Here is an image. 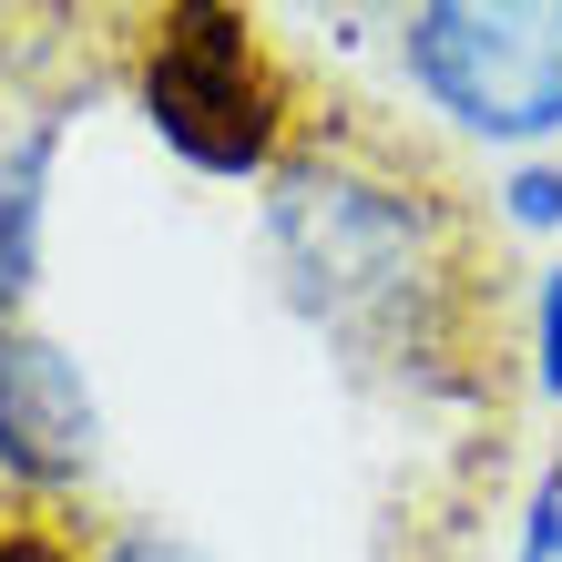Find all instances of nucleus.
I'll use <instances>...</instances> for the list:
<instances>
[{"instance_id": "obj_3", "label": "nucleus", "mask_w": 562, "mask_h": 562, "mask_svg": "<svg viewBox=\"0 0 562 562\" xmlns=\"http://www.w3.org/2000/svg\"><path fill=\"white\" fill-rule=\"evenodd\" d=\"M400 61L481 144L562 134V0H429L400 21Z\"/></svg>"}, {"instance_id": "obj_9", "label": "nucleus", "mask_w": 562, "mask_h": 562, "mask_svg": "<svg viewBox=\"0 0 562 562\" xmlns=\"http://www.w3.org/2000/svg\"><path fill=\"white\" fill-rule=\"evenodd\" d=\"M512 215L521 225H562V175H552V164H532V175L512 184Z\"/></svg>"}, {"instance_id": "obj_1", "label": "nucleus", "mask_w": 562, "mask_h": 562, "mask_svg": "<svg viewBox=\"0 0 562 562\" xmlns=\"http://www.w3.org/2000/svg\"><path fill=\"white\" fill-rule=\"evenodd\" d=\"M267 256L327 338H348L358 358H389V369H419V379L471 358L481 317H502V307H481L450 194L358 134L296 123V144L267 175Z\"/></svg>"}, {"instance_id": "obj_5", "label": "nucleus", "mask_w": 562, "mask_h": 562, "mask_svg": "<svg viewBox=\"0 0 562 562\" xmlns=\"http://www.w3.org/2000/svg\"><path fill=\"white\" fill-rule=\"evenodd\" d=\"M52 144L61 113H0V327L21 317L42 277V194H52Z\"/></svg>"}, {"instance_id": "obj_6", "label": "nucleus", "mask_w": 562, "mask_h": 562, "mask_svg": "<svg viewBox=\"0 0 562 562\" xmlns=\"http://www.w3.org/2000/svg\"><path fill=\"white\" fill-rule=\"evenodd\" d=\"M521 562H562V450L542 460V481H532V512H521Z\"/></svg>"}, {"instance_id": "obj_7", "label": "nucleus", "mask_w": 562, "mask_h": 562, "mask_svg": "<svg viewBox=\"0 0 562 562\" xmlns=\"http://www.w3.org/2000/svg\"><path fill=\"white\" fill-rule=\"evenodd\" d=\"M92 562H205V552L175 542V532H154V521H134V532H103V542H92Z\"/></svg>"}, {"instance_id": "obj_4", "label": "nucleus", "mask_w": 562, "mask_h": 562, "mask_svg": "<svg viewBox=\"0 0 562 562\" xmlns=\"http://www.w3.org/2000/svg\"><path fill=\"white\" fill-rule=\"evenodd\" d=\"M92 389L42 327H0V471L21 491H72L92 471Z\"/></svg>"}, {"instance_id": "obj_8", "label": "nucleus", "mask_w": 562, "mask_h": 562, "mask_svg": "<svg viewBox=\"0 0 562 562\" xmlns=\"http://www.w3.org/2000/svg\"><path fill=\"white\" fill-rule=\"evenodd\" d=\"M0 562H92V552L61 542L52 521H0Z\"/></svg>"}, {"instance_id": "obj_10", "label": "nucleus", "mask_w": 562, "mask_h": 562, "mask_svg": "<svg viewBox=\"0 0 562 562\" xmlns=\"http://www.w3.org/2000/svg\"><path fill=\"white\" fill-rule=\"evenodd\" d=\"M532 358H542V389L562 400V267L542 277V348H532Z\"/></svg>"}, {"instance_id": "obj_2", "label": "nucleus", "mask_w": 562, "mask_h": 562, "mask_svg": "<svg viewBox=\"0 0 562 562\" xmlns=\"http://www.w3.org/2000/svg\"><path fill=\"white\" fill-rule=\"evenodd\" d=\"M144 123L175 144L194 175H277V154L296 144V82L267 52V31L225 0H184L154 21L144 42Z\"/></svg>"}]
</instances>
